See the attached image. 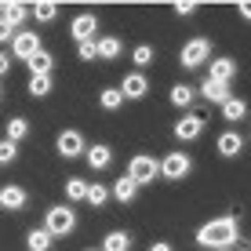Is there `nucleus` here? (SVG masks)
<instances>
[{"instance_id": "nucleus-13", "label": "nucleus", "mask_w": 251, "mask_h": 251, "mask_svg": "<svg viewBox=\"0 0 251 251\" xmlns=\"http://www.w3.org/2000/svg\"><path fill=\"white\" fill-rule=\"evenodd\" d=\"M135 189H138V182H135L131 175H120L117 182H113V189H109V193H113L120 204H131V201H135Z\"/></svg>"}, {"instance_id": "nucleus-22", "label": "nucleus", "mask_w": 251, "mask_h": 251, "mask_svg": "<svg viewBox=\"0 0 251 251\" xmlns=\"http://www.w3.org/2000/svg\"><path fill=\"white\" fill-rule=\"evenodd\" d=\"M25 135H29V120L25 117H11L7 120V138H11V142H22Z\"/></svg>"}, {"instance_id": "nucleus-1", "label": "nucleus", "mask_w": 251, "mask_h": 251, "mask_svg": "<svg viewBox=\"0 0 251 251\" xmlns=\"http://www.w3.org/2000/svg\"><path fill=\"white\" fill-rule=\"evenodd\" d=\"M233 240H237V219H211L197 233L201 248H233Z\"/></svg>"}, {"instance_id": "nucleus-3", "label": "nucleus", "mask_w": 251, "mask_h": 251, "mask_svg": "<svg viewBox=\"0 0 251 251\" xmlns=\"http://www.w3.org/2000/svg\"><path fill=\"white\" fill-rule=\"evenodd\" d=\"M127 175H131L138 186H146V182H153V178L160 175V160H153V157H131Z\"/></svg>"}, {"instance_id": "nucleus-26", "label": "nucleus", "mask_w": 251, "mask_h": 251, "mask_svg": "<svg viewBox=\"0 0 251 251\" xmlns=\"http://www.w3.org/2000/svg\"><path fill=\"white\" fill-rule=\"evenodd\" d=\"M66 197L69 201H88V182H84V178H69L66 182Z\"/></svg>"}, {"instance_id": "nucleus-23", "label": "nucleus", "mask_w": 251, "mask_h": 251, "mask_svg": "<svg viewBox=\"0 0 251 251\" xmlns=\"http://www.w3.org/2000/svg\"><path fill=\"white\" fill-rule=\"evenodd\" d=\"M48 91H51V73H33V80H29V95H33V99H44Z\"/></svg>"}, {"instance_id": "nucleus-11", "label": "nucleus", "mask_w": 251, "mask_h": 251, "mask_svg": "<svg viewBox=\"0 0 251 251\" xmlns=\"http://www.w3.org/2000/svg\"><path fill=\"white\" fill-rule=\"evenodd\" d=\"M0 207H7V211L25 207V189L22 186H0Z\"/></svg>"}, {"instance_id": "nucleus-8", "label": "nucleus", "mask_w": 251, "mask_h": 251, "mask_svg": "<svg viewBox=\"0 0 251 251\" xmlns=\"http://www.w3.org/2000/svg\"><path fill=\"white\" fill-rule=\"evenodd\" d=\"M11 48H15V55H19V58H29L33 51H40V37L33 29H22V33H15V37H11Z\"/></svg>"}, {"instance_id": "nucleus-30", "label": "nucleus", "mask_w": 251, "mask_h": 251, "mask_svg": "<svg viewBox=\"0 0 251 251\" xmlns=\"http://www.w3.org/2000/svg\"><path fill=\"white\" fill-rule=\"evenodd\" d=\"M15 157H19V142H11V138H4V142H0V164H11Z\"/></svg>"}, {"instance_id": "nucleus-15", "label": "nucleus", "mask_w": 251, "mask_h": 251, "mask_svg": "<svg viewBox=\"0 0 251 251\" xmlns=\"http://www.w3.org/2000/svg\"><path fill=\"white\" fill-rule=\"evenodd\" d=\"M233 73H237V62H233V58H211V76H215V80L229 84Z\"/></svg>"}, {"instance_id": "nucleus-10", "label": "nucleus", "mask_w": 251, "mask_h": 251, "mask_svg": "<svg viewBox=\"0 0 251 251\" xmlns=\"http://www.w3.org/2000/svg\"><path fill=\"white\" fill-rule=\"evenodd\" d=\"M95 29H99L95 15H76V19H73V29H69V33H73V40L80 44V40H91V37H95Z\"/></svg>"}, {"instance_id": "nucleus-2", "label": "nucleus", "mask_w": 251, "mask_h": 251, "mask_svg": "<svg viewBox=\"0 0 251 251\" xmlns=\"http://www.w3.org/2000/svg\"><path fill=\"white\" fill-rule=\"evenodd\" d=\"M73 226H76V215H73V207H66V204L51 207V211L44 215V229L51 233V237H69Z\"/></svg>"}, {"instance_id": "nucleus-5", "label": "nucleus", "mask_w": 251, "mask_h": 251, "mask_svg": "<svg viewBox=\"0 0 251 251\" xmlns=\"http://www.w3.org/2000/svg\"><path fill=\"white\" fill-rule=\"evenodd\" d=\"M207 55H211V44H207L204 37H197V40H189V44L182 48V66L186 69H197V66L207 62Z\"/></svg>"}, {"instance_id": "nucleus-25", "label": "nucleus", "mask_w": 251, "mask_h": 251, "mask_svg": "<svg viewBox=\"0 0 251 251\" xmlns=\"http://www.w3.org/2000/svg\"><path fill=\"white\" fill-rule=\"evenodd\" d=\"M99 44V58H117L120 55V40L117 37H102V40H95Z\"/></svg>"}, {"instance_id": "nucleus-35", "label": "nucleus", "mask_w": 251, "mask_h": 251, "mask_svg": "<svg viewBox=\"0 0 251 251\" xmlns=\"http://www.w3.org/2000/svg\"><path fill=\"white\" fill-rule=\"evenodd\" d=\"M240 15H244V19H251V4H244V7H240Z\"/></svg>"}, {"instance_id": "nucleus-36", "label": "nucleus", "mask_w": 251, "mask_h": 251, "mask_svg": "<svg viewBox=\"0 0 251 251\" xmlns=\"http://www.w3.org/2000/svg\"><path fill=\"white\" fill-rule=\"evenodd\" d=\"M150 251H171V248H168V244H153Z\"/></svg>"}, {"instance_id": "nucleus-34", "label": "nucleus", "mask_w": 251, "mask_h": 251, "mask_svg": "<svg viewBox=\"0 0 251 251\" xmlns=\"http://www.w3.org/2000/svg\"><path fill=\"white\" fill-rule=\"evenodd\" d=\"M7 66H11V58H4V55H0V76L7 73Z\"/></svg>"}, {"instance_id": "nucleus-21", "label": "nucleus", "mask_w": 251, "mask_h": 251, "mask_svg": "<svg viewBox=\"0 0 251 251\" xmlns=\"http://www.w3.org/2000/svg\"><path fill=\"white\" fill-rule=\"evenodd\" d=\"M51 233L48 229H29V237H25V244H29V251H48L51 248Z\"/></svg>"}, {"instance_id": "nucleus-29", "label": "nucleus", "mask_w": 251, "mask_h": 251, "mask_svg": "<svg viewBox=\"0 0 251 251\" xmlns=\"http://www.w3.org/2000/svg\"><path fill=\"white\" fill-rule=\"evenodd\" d=\"M131 62H135V66H150V62H153V48H150V44H138V48L131 51Z\"/></svg>"}, {"instance_id": "nucleus-12", "label": "nucleus", "mask_w": 251, "mask_h": 251, "mask_svg": "<svg viewBox=\"0 0 251 251\" xmlns=\"http://www.w3.org/2000/svg\"><path fill=\"white\" fill-rule=\"evenodd\" d=\"M201 95H204L207 102H219V106H222V102L229 99V84H222V80H215V76H207V80L201 84Z\"/></svg>"}, {"instance_id": "nucleus-31", "label": "nucleus", "mask_w": 251, "mask_h": 251, "mask_svg": "<svg viewBox=\"0 0 251 251\" xmlns=\"http://www.w3.org/2000/svg\"><path fill=\"white\" fill-rule=\"evenodd\" d=\"M76 55H80L84 62H91V58H99V44H95V40H80V48H76Z\"/></svg>"}, {"instance_id": "nucleus-7", "label": "nucleus", "mask_w": 251, "mask_h": 251, "mask_svg": "<svg viewBox=\"0 0 251 251\" xmlns=\"http://www.w3.org/2000/svg\"><path fill=\"white\" fill-rule=\"evenodd\" d=\"M84 150H88V146H84V135L80 131H62V135H58V153H62L66 160L84 157Z\"/></svg>"}, {"instance_id": "nucleus-6", "label": "nucleus", "mask_w": 251, "mask_h": 251, "mask_svg": "<svg viewBox=\"0 0 251 251\" xmlns=\"http://www.w3.org/2000/svg\"><path fill=\"white\" fill-rule=\"evenodd\" d=\"M197 135H204V117L201 113H186L175 120V138H182V142H193Z\"/></svg>"}, {"instance_id": "nucleus-20", "label": "nucleus", "mask_w": 251, "mask_h": 251, "mask_svg": "<svg viewBox=\"0 0 251 251\" xmlns=\"http://www.w3.org/2000/svg\"><path fill=\"white\" fill-rule=\"evenodd\" d=\"M127 248H131V237L120 233V229L106 233V240H102V251H127Z\"/></svg>"}, {"instance_id": "nucleus-18", "label": "nucleus", "mask_w": 251, "mask_h": 251, "mask_svg": "<svg viewBox=\"0 0 251 251\" xmlns=\"http://www.w3.org/2000/svg\"><path fill=\"white\" fill-rule=\"evenodd\" d=\"M244 113H248V102H244V99H233V95H229V99L222 102V117L233 120V124H237V120H244Z\"/></svg>"}, {"instance_id": "nucleus-24", "label": "nucleus", "mask_w": 251, "mask_h": 251, "mask_svg": "<svg viewBox=\"0 0 251 251\" xmlns=\"http://www.w3.org/2000/svg\"><path fill=\"white\" fill-rule=\"evenodd\" d=\"M99 102L106 109H120V106H124V91H120V88H106V91L99 95Z\"/></svg>"}, {"instance_id": "nucleus-4", "label": "nucleus", "mask_w": 251, "mask_h": 251, "mask_svg": "<svg viewBox=\"0 0 251 251\" xmlns=\"http://www.w3.org/2000/svg\"><path fill=\"white\" fill-rule=\"evenodd\" d=\"M189 168H193V160H189L186 153H168V157L160 160V175L171 178V182H175V178H186Z\"/></svg>"}, {"instance_id": "nucleus-9", "label": "nucleus", "mask_w": 251, "mask_h": 251, "mask_svg": "<svg viewBox=\"0 0 251 251\" xmlns=\"http://www.w3.org/2000/svg\"><path fill=\"white\" fill-rule=\"evenodd\" d=\"M120 91H124V99H146V95H150V80H146L142 73H131V76H124Z\"/></svg>"}, {"instance_id": "nucleus-33", "label": "nucleus", "mask_w": 251, "mask_h": 251, "mask_svg": "<svg viewBox=\"0 0 251 251\" xmlns=\"http://www.w3.org/2000/svg\"><path fill=\"white\" fill-rule=\"evenodd\" d=\"M7 37H11V25H7V22H0V40H7Z\"/></svg>"}, {"instance_id": "nucleus-16", "label": "nucleus", "mask_w": 251, "mask_h": 251, "mask_svg": "<svg viewBox=\"0 0 251 251\" xmlns=\"http://www.w3.org/2000/svg\"><path fill=\"white\" fill-rule=\"evenodd\" d=\"M25 66H29V73H51V66H55V58H51L48 51L40 48V51H33V55L25 58Z\"/></svg>"}, {"instance_id": "nucleus-32", "label": "nucleus", "mask_w": 251, "mask_h": 251, "mask_svg": "<svg viewBox=\"0 0 251 251\" xmlns=\"http://www.w3.org/2000/svg\"><path fill=\"white\" fill-rule=\"evenodd\" d=\"M22 19H25V7H19V4H11V7L4 11V22H7V25H19Z\"/></svg>"}, {"instance_id": "nucleus-28", "label": "nucleus", "mask_w": 251, "mask_h": 251, "mask_svg": "<svg viewBox=\"0 0 251 251\" xmlns=\"http://www.w3.org/2000/svg\"><path fill=\"white\" fill-rule=\"evenodd\" d=\"M106 201H109V189L99 186V182H91V186H88V204L99 207V204H106Z\"/></svg>"}, {"instance_id": "nucleus-17", "label": "nucleus", "mask_w": 251, "mask_h": 251, "mask_svg": "<svg viewBox=\"0 0 251 251\" xmlns=\"http://www.w3.org/2000/svg\"><path fill=\"white\" fill-rule=\"evenodd\" d=\"M193 99H197V91L189 88V84H175V88H171V106L189 109V106H193Z\"/></svg>"}, {"instance_id": "nucleus-27", "label": "nucleus", "mask_w": 251, "mask_h": 251, "mask_svg": "<svg viewBox=\"0 0 251 251\" xmlns=\"http://www.w3.org/2000/svg\"><path fill=\"white\" fill-rule=\"evenodd\" d=\"M55 11H58V4H55V0H40V4L33 7V15H37L40 22H51V19H55Z\"/></svg>"}, {"instance_id": "nucleus-37", "label": "nucleus", "mask_w": 251, "mask_h": 251, "mask_svg": "<svg viewBox=\"0 0 251 251\" xmlns=\"http://www.w3.org/2000/svg\"><path fill=\"white\" fill-rule=\"evenodd\" d=\"M215 251H229V248H215Z\"/></svg>"}, {"instance_id": "nucleus-14", "label": "nucleus", "mask_w": 251, "mask_h": 251, "mask_svg": "<svg viewBox=\"0 0 251 251\" xmlns=\"http://www.w3.org/2000/svg\"><path fill=\"white\" fill-rule=\"evenodd\" d=\"M84 153H88V164L95 171H106L109 160H113V150H109V146H88Z\"/></svg>"}, {"instance_id": "nucleus-19", "label": "nucleus", "mask_w": 251, "mask_h": 251, "mask_svg": "<svg viewBox=\"0 0 251 251\" xmlns=\"http://www.w3.org/2000/svg\"><path fill=\"white\" fill-rule=\"evenodd\" d=\"M240 146H244V138H240L237 131L219 135V153H222V157H237V153H240Z\"/></svg>"}]
</instances>
